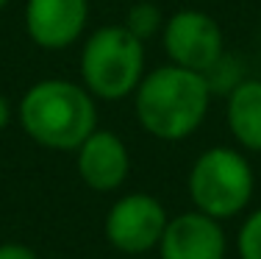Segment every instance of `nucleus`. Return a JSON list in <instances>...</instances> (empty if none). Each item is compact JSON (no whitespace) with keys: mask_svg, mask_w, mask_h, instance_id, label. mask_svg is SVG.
<instances>
[{"mask_svg":"<svg viewBox=\"0 0 261 259\" xmlns=\"http://www.w3.org/2000/svg\"><path fill=\"white\" fill-rule=\"evenodd\" d=\"M130 101L145 134L161 143H184L206 123L214 95L203 73L167 61L145 73Z\"/></svg>","mask_w":261,"mask_h":259,"instance_id":"obj_1","label":"nucleus"},{"mask_svg":"<svg viewBox=\"0 0 261 259\" xmlns=\"http://www.w3.org/2000/svg\"><path fill=\"white\" fill-rule=\"evenodd\" d=\"M20 126L47 151H75L97 128V98L81 81L42 78L20 98Z\"/></svg>","mask_w":261,"mask_h":259,"instance_id":"obj_2","label":"nucleus"},{"mask_svg":"<svg viewBox=\"0 0 261 259\" xmlns=\"http://www.w3.org/2000/svg\"><path fill=\"white\" fill-rule=\"evenodd\" d=\"M81 84L97 101H125L147 73L145 42L136 39L122 22L95 28L81 45Z\"/></svg>","mask_w":261,"mask_h":259,"instance_id":"obj_3","label":"nucleus"},{"mask_svg":"<svg viewBox=\"0 0 261 259\" xmlns=\"http://www.w3.org/2000/svg\"><path fill=\"white\" fill-rule=\"evenodd\" d=\"M192 209L217 220L242 215L256 193V170L236 145H211L192 162L186 176Z\"/></svg>","mask_w":261,"mask_h":259,"instance_id":"obj_4","label":"nucleus"},{"mask_svg":"<svg viewBox=\"0 0 261 259\" xmlns=\"http://www.w3.org/2000/svg\"><path fill=\"white\" fill-rule=\"evenodd\" d=\"M164 203L150 193H125L109 206L103 220L106 243L125 256H142L159 248L167 229Z\"/></svg>","mask_w":261,"mask_h":259,"instance_id":"obj_5","label":"nucleus"},{"mask_svg":"<svg viewBox=\"0 0 261 259\" xmlns=\"http://www.w3.org/2000/svg\"><path fill=\"white\" fill-rule=\"evenodd\" d=\"M161 45L172 64L206 73L225 53V34L220 22L200 9H178L161 28Z\"/></svg>","mask_w":261,"mask_h":259,"instance_id":"obj_6","label":"nucleus"},{"mask_svg":"<svg viewBox=\"0 0 261 259\" xmlns=\"http://www.w3.org/2000/svg\"><path fill=\"white\" fill-rule=\"evenodd\" d=\"M25 34L42 51H67L84 39L89 0H25Z\"/></svg>","mask_w":261,"mask_h":259,"instance_id":"obj_7","label":"nucleus"},{"mask_svg":"<svg viewBox=\"0 0 261 259\" xmlns=\"http://www.w3.org/2000/svg\"><path fill=\"white\" fill-rule=\"evenodd\" d=\"M72 153L78 178L95 193H117L130 176V151L111 128L97 126Z\"/></svg>","mask_w":261,"mask_h":259,"instance_id":"obj_8","label":"nucleus"},{"mask_svg":"<svg viewBox=\"0 0 261 259\" xmlns=\"http://www.w3.org/2000/svg\"><path fill=\"white\" fill-rule=\"evenodd\" d=\"M156 251L159 259H225L228 234L222 220L189 209L167 220Z\"/></svg>","mask_w":261,"mask_h":259,"instance_id":"obj_9","label":"nucleus"},{"mask_svg":"<svg viewBox=\"0 0 261 259\" xmlns=\"http://www.w3.org/2000/svg\"><path fill=\"white\" fill-rule=\"evenodd\" d=\"M225 123L236 148L261 153V78H245L225 98Z\"/></svg>","mask_w":261,"mask_h":259,"instance_id":"obj_10","label":"nucleus"},{"mask_svg":"<svg viewBox=\"0 0 261 259\" xmlns=\"http://www.w3.org/2000/svg\"><path fill=\"white\" fill-rule=\"evenodd\" d=\"M203 78H206V84H208V89H211V95H214V98L217 95L228 98L247 76H245V64H242L233 53L225 51L206 73H203Z\"/></svg>","mask_w":261,"mask_h":259,"instance_id":"obj_11","label":"nucleus"},{"mask_svg":"<svg viewBox=\"0 0 261 259\" xmlns=\"http://www.w3.org/2000/svg\"><path fill=\"white\" fill-rule=\"evenodd\" d=\"M164 20H167V17L161 14V9H159L156 3H150V0H139V3H134V6L125 11V17H122V26H125L130 34L136 36V39H142V42L147 45L153 36H161Z\"/></svg>","mask_w":261,"mask_h":259,"instance_id":"obj_12","label":"nucleus"},{"mask_svg":"<svg viewBox=\"0 0 261 259\" xmlns=\"http://www.w3.org/2000/svg\"><path fill=\"white\" fill-rule=\"evenodd\" d=\"M236 254L239 259H261V206L242 220L236 231Z\"/></svg>","mask_w":261,"mask_h":259,"instance_id":"obj_13","label":"nucleus"},{"mask_svg":"<svg viewBox=\"0 0 261 259\" xmlns=\"http://www.w3.org/2000/svg\"><path fill=\"white\" fill-rule=\"evenodd\" d=\"M0 259H39V254H36L28 243L6 240V243H0Z\"/></svg>","mask_w":261,"mask_h":259,"instance_id":"obj_14","label":"nucleus"},{"mask_svg":"<svg viewBox=\"0 0 261 259\" xmlns=\"http://www.w3.org/2000/svg\"><path fill=\"white\" fill-rule=\"evenodd\" d=\"M11 112H14V109H11L9 98L0 92V131H6V126L11 123Z\"/></svg>","mask_w":261,"mask_h":259,"instance_id":"obj_15","label":"nucleus"},{"mask_svg":"<svg viewBox=\"0 0 261 259\" xmlns=\"http://www.w3.org/2000/svg\"><path fill=\"white\" fill-rule=\"evenodd\" d=\"M11 0H0V11H6V6H9Z\"/></svg>","mask_w":261,"mask_h":259,"instance_id":"obj_16","label":"nucleus"}]
</instances>
